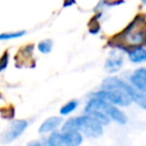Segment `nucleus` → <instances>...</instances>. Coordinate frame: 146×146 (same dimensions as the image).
Segmentation results:
<instances>
[{
  "mask_svg": "<svg viewBox=\"0 0 146 146\" xmlns=\"http://www.w3.org/2000/svg\"><path fill=\"white\" fill-rule=\"evenodd\" d=\"M75 2V0H65V2H64V6L65 7H67V6H71V5H73Z\"/></svg>",
  "mask_w": 146,
  "mask_h": 146,
  "instance_id": "nucleus-16",
  "label": "nucleus"
},
{
  "mask_svg": "<svg viewBox=\"0 0 146 146\" xmlns=\"http://www.w3.org/2000/svg\"><path fill=\"white\" fill-rule=\"evenodd\" d=\"M82 143V135L78 131L54 132L47 139L48 146H80Z\"/></svg>",
  "mask_w": 146,
  "mask_h": 146,
  "instance_id": "nucleus-4",
  "label": "nucleus"
},
{
  "mask_svg": "<svg viewBox=\"0 0 146 146\" xmlns=\"http://www.w3.org/2000/svg\"><path fill=\"white\" fill-rule=\"evenodd\" d=\"M25 34V31H19V32H9V33H2L0 35L1 40H11V39H16L19 38L22 35Z\"/></svg>",
  "mask_w": 146,
  "mask_h": 146,
  "instance_id": "nucleus-13",
  "label": "nucleus"
},
{
  "mask_svg": "<svg viewBox=\"0 0 146 146\" xmlns=\"http://www.w3.org/2000/svg\"><path fill=\"white\" fill-rule=\"evenodd\" d=\"M51 47H52V42H51L50 40H43V41H41V42L38 44V49H39L41 52H43V54L49 52V51L51 50Z\"/></svg>",
  "mask_w": 146,
  "mask_h": 146,
  "instance_id": "nucleus-14",
  "label": "nucleus"
},
{
  "mask_svg": "<svg viewBox=\"0 0 146 146\" xmlns=\"http://www.w3.org/2000/svg\"><path fill=\"white\" fill-rule=\"evenodd\" d=\"M27 122L25 120H17V121H14L9 128L5 131L3 136H2V140L5 143H10L13 141L14 139H16L18 136L22 135V132L27 128Z\"/></svg>",
  "mask_w": 146,
  "mask_h": 146,
  "instance_id": "nucleus-6",
  "label": "nucleus"
},
{
  "mask_svg": "<svg viewBox=\"0 0 146 146\" xmlns=\"http://www.w3.org/2000/svg\"><path fill=\"white\" fill-rule=\"evenodd\" d=\"M8 58H9L8 52H5V54L2 55V57H1V64H0V70H1V71H3V70L6 68V66H7V64H8Z\"/></svg>",
  "mask_w": 146,
  "mask_h": 146,
  "instance_id": "nucleus-15",
  "label": "nucleus"
},
{
  "mask_svg": "<svg viewBox=\"0 0 146 146\" xmlns=\"http://www.w3.org/2000/svg\"><path fill=\"white\" fill-rule=\"evenodd\" d=\"M122 57L119 55H113L112 57H110L106 63H105V68L110 72H115L117 70H120L121 65H122Z\"/></svg>",
  "mask_w": 146,
  "mask_h": 146,
  "instance_id": "nucleus-9",
  "label": "nucleus"
},
{
  "mask_svg": "<svg viewBox=\"0 0 146 146\" xmlns=\"http://www.w3.org/2000/svg\"><path fill=\"white\" fill-rule=\"evenodd\" d=\"M78 106V103L75 100H72V102H68L67 104H65L62 108H60V114L62 115H66V114H70L71 112H73Z\"/></svg>",
  "mask_w": 146,
  "mask_h": 146,
  "instance_id": "nucleus-12",
  "label": "nucleus"
},
{
  "mask_svg": "<svg viewBox=\"0 0 146 146\" xmlns=\"http://www.w3.org/2000/svg\"><path fill=\"white\" fill-rule=\"evenodd\" d=\"M131 99L132 102H136L140 107L146 110V94L137 90L136 88L131 89Z\"/></svg>",
  "mask_w": 146,
  "mask_h": 146,
  "instance_id": "nucleus-11",
  "label": "nucleus"
},
{
  "mask_svg": "<svg viewBox=\"0 0 146 146\" xmlns=\"http://www.w3.org/2000/svg\"><path fill=\"white\" fill-rule=\"evenodd\" d=\"M122 42L129 43L130 46H138L146 40V22L144 17H137L123 33L120 35Z\"/></svg>",
  "mask_w": 146,
  "mask_h": 146,
  "instance_id": "nucleus-3",
  "label": "nucleus"
},
{
  "mask_svg": "<svg viewBox=\"0 0 146 146\" xmlns=\"http://www.w3.org/2000/svg\"><path fill=\"white\" fill-rule=\"evenodd\" d=\"M60 123H62V117H60V116H51V117L47 119V120L40 125L39 132H40V133L50 132V131L55 130Z\"/></svg>",
  "mask_w": 146,
  "mask_h": 146,
  "instance_id": "nucleus-8",
  "label": "nucleus"
},
{
  "mask_svg": "<svg viewBox=\"0 0 146 146\" xmlns=\"http://www.w3.org/2000/svg\"><path fill=\"white\" fill-rule=\"evenodd\" d=\"M29 146H48V145H42V144L39 143V141H33V143L29 144Z\"/></svg>",
  "mask_w": 146,
  "mask_h": 146,
  "instance_id": "nucleus-17",
  "label": "nucleus"
},
{
  "mask_svg": "<svg viewBox=\"0 0 146 146\" xmlns=\"http://www.w3.org/2000/svg\"><path fill=\"white\" fill-rule=\"evenodd\" d=\"M129 58L132 63H141L146 60V49L144 48H135L129 51Z\"/></svg>",
  "mask_w": 146,
  "mask_h": 146,
  "instance_id": "nucleus-10",
  "label": "nucleus"
},
{
  "mask_svg": "<svg viewBox=\"0 0 146 146\" xmlns=\"http://www.w3.org/2000/svg\"><path fill=\"white\" fill-rule=\"evenodd\" d=\"M86 112L89 114V113H95V112H98V113H103L104 115L108 116L111 120L120 123V124H124L127 122V117L125 115L123 114V112H121L117 107H115L113 104L97 97V96H94L87 104L86 106Z\"/></svg>",
  "mask_w": 146,
  "mask_h": 146,
  "instance_id": "nucleus-2",
  "label": "nucleus"
},
{
  "mask_svg": "<svg viewBox=\"0 0 146 146\" xmlns=\"http://www.w3.org/2000/svg\"><path fill=\"white\" fill-rule=\"evenodd\" d=\"M95 96L113 104V105H120V106H129L132 103L131 97H129L125 94H122L120 91H115V90H100L97 94H95Z\"/></svg>",
  "mask_w": 146,
  "mask_h": 146,
  "instance_id": "nucleus-5",
  "label": "nucleus"
},
{
  "mask_svg": "<svg viewBox=\"0 0 146 146\" xmlns=\"http://www.w3.org/2000/svg\"><path fill=\"white\" fill-rule=\"evenodd\" d=\"M64 132L78 131L88 137H99L103 133V124L92 115L86 114L82 116L68 119L62 127Z\"/></svg>",
  "mask_w": 146,
  "mask_h": 146,
  "instance_id": "nucleus-1",
  "label": "nucleus"
},
{
  "mask_svg": "<svg viewBox=\"0 0 146 146\" xmlns=\"http://www.w3.org/2000/svg\"><path fill=\"white\" fill-rule=\"evenodd\" d=\"M130 81L137 90L146 94V68L141 67V68L136 70L132 73Z\"/></svg>",
  "mask_w": 146,
  "mask_h": 146,
  "instance_id": "nucleus-7",
  "label": "nucleus"
},
{
  "mask_svg": "<svg viewBox=\"0 0 146 146\" xmlns=\"http://www.w3.org/2000/svg\"><path fill=\"white\" fill-rule=\"evenodd\" d=\"M141 1H143V3H145V5H146V0H141Z\"/></svg>",
  "mask_w": 146,
  "mask_h": 146,
  "instance_id": "nucleus-18",
  "label": "nucleus"
}]
</instances>
